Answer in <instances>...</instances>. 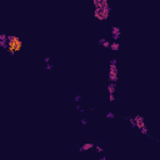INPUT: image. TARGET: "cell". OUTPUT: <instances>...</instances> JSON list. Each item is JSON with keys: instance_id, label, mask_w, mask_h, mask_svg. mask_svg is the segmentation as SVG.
Here are the masks:
<instances>
[{"instance_id": "1", "label": "cell", "mask_w": 160, "mask_h": 160, "mask_svg": "<svg viewBox=\"0 0 160 160\" xmlns=\"http://www.w3.org/2000/svg\"><path fill=\"white\" fill-rule=\"evenodd\" d=\"M93 5H94V18L98 20H106L110 16V8L109 3L106 0H93Z\"/></svg>"}, {"instance_id": "2", "label": "cell", "mask_w": 160, "mask_h": 160, "mask_svg": "<svg viewBox=\"0 0 160 160\" xmlns=\"http://www.w3.org/2000/svg\"><path fill=\"white\" fill-rule=\"evenodd\" d=\"M133 118H134V123H135V129L140 130V133H141L143 135H145V136H148V138H151V139H154L155 141H159L156 138H154V136L150 134L149 128H148V125H146V123H145V119H144V116H143V115L136 114V115H134Z\"/></svg>"}, {"instance_id": "3", "label": "cell", "mask_w": 160, "mask_h": 160, "mask_svg": "<svg viewBox=\"0 0 160 160\" xmlns=\"http://www.w3.org/2000/svg\"><path fill=\"white\" fill-rule=\"evenodd\" d=\"M23 49V41L16 35H8V46L6 50L10 55H15Z\"/></svg>"}, {"instance_id": "4", "label": "cell", "mask_w": 160, "mask_h": 160, "mask_svg": "<svg viewBox=\"0 0 160 160\" xmlns=\"http://www.w3.org/2000/svg\"><path fill=\"white\" fill-rule=\"evenodd\" d=\"M108 78H109V83H115V84H118V80H119V68H118V60L116 59H111V61H110V68H109Z\"/></svg>"}, {"instance_id": "5", "label": "cell", "mask_w": 160, "mask_h": 160, "mask_svg": "<svg viewBox=\"0 0 160 160\" xmlns=\"http://www.w3.org/2000/svg\"><path fill=\"white\" fill-rule=\"evenodd\" d=\"M110 35H111V39L114 41H119L120 36H121V31H120V28L119 26H115L113 25L110 28Z\"/></svg>"}, {"instance_id": "6", "label": "cell", "mask_w": 160, "mask_h": 160, "mask_svg": "<svg viewBox=\"0 0 160 160\" xmlns=\"http://www.w3.org/2000/svg\"><path fill=\"white\" fill-rule=\"evenodd\" d=\"M94 146H95V144L94 143H84L83 145H80L79 146V150H80V153H85V151H89V150H91V149H94Z\"/></svg>"}, {"instance_id": "7", "label": "cell", "mask_w": 160, "mask_h": 160, "mask_svg": "<svg viewBox=\"0 0 160 160\" xmlns=\"http://www.w3.org/2000/svg\"><path fill=\"white\" fill-rule=\"evenodd\" d=\"M8 46V35L5 33H0V48L6 50Z\"/></svg>"}, {"instance_id": "8", "label": "cell", "mask_w": 160, "mask_h": 160, "mask_svg": "<svg viewBox=\"0 0 160 160\" xmlns=\"http://www.w3.org/2000/svg\"><path fill=\"white\" fill-rule=\"evenodd\" d=\"M116 88H118V84H115V83H109L108 86H106V90H108L109 95H115V93H116Z\"/></svg>"}, {"instance_id": "9", "label": "cell", "mask_w": 160, "mask_h": 160, "mask_svg": "<svg viewBox=\"0 0 160 160\" xmlns=\"http://www.w3.org/2000/svg\"><path fill=\"white\" fill-rule=\"evenodd\" d=\"M98 45H100V46L105 48V49H109V46H110V40L105 39V38H100V39L98 40Z\"/></svg>"}, {"instance_id": "10", "label": "cell", "mask_w": 160, "mask_h": 160, "mask_svg": "<svg viewBox=\"0 0 160 160\" xmlns=\"http://www.w3.org/2000/svg\"><path fill=\"white\" fill-rule=\"evenodd\" d=\"M109 49H110V50H114V51L119 50V49H120V43H119V41H114V40H111V41H110V46H109Z\"/></svg>"}, {"instance_id": "11", "label": "cell", "mask_w": 160, "mask_h": 160, "mask_svg": "<svg viewBox=\"0 0 160 160\" xmlns=\"http://www.w3.org/2000/svg\"><path fill=\"white\" fill-rule=\"evenodd\" d=\"M94 149H95V151L99 153V154H104V151H105V150H104V148H103L101 145H99V144L94 146Z\"/></svg>"}, {"instance_id": "12", "label": "cell", "mask_w": 160, "mask_h": 160, "mask_svg": "<svg viewBox=\"0 0 160 160\" xmlns=\"http://www.w3.org/2000/svg\"><path fill=\"white\" fill-rule=\"evenodd\" d=\"M125 119L131 126H133V128H135V123H134V118L133 116H125Z\"/></svg>"}, {"instance_id": "13", "label": "cell", "mask_w": 160, "mask_h": 160, "mask_svg": "<svg viewBox=\"0 0 160 160\" xmlns=\"http://www.w3.org/2000/svg\"><path fill=\"white\" fill-rule=\"evenodd\" d=\"M105 118H106V119H110V120H113V119H115V114H114L113 111H109V113H106Z\"/></svg>"}, {"instance_id": "14", "label": "cell", "mask_w": 160, "mask_h": 160, "mask_svg": "<svg viewBox=\"0 0 160 160\" xmlns=\"http://www.w3.org/2000/svg\"><path fill=\"white\" fill-rule=\"evenodd\" d=\"M81 100H83V98H81L80 95H75V96H74V101H75L76 104H79Z\"/></svg>"}, {"instance_id": "15", "label": "cell", "mask_w": 160, "mask_h": 160, "mask_svg": "<svg viewBox=\"0 0 160 160\" xmlns=\"http://www.w3.org/2000/svg\"><path fill=\"white\" fill-rule=\"evenodd\" d=\"M45 69H46L48 71H51V70L54 69V65H53L51 63H50V64H46V65H45Z\"/></svg>"}, {"instance_id": "16", "label": "cell", "mask_w": 160, "mask_h": 160, "mask_svg": "<svg viewBox=\"0 0 160 160\" xmlns=\"http://www.w3.org/2000/svg\"><path fill=\"white\" fill-rule=\"evenodd\" d=\"M80 123H81L83 125H88V120H86L85 118H83V119L80 120Z\"/></svg>"}, {"instance_id": "17", "label": "cell", "mask_w": 160, "mask_h": 160, "mask_svg": "<svg viewBox=\"0 0 160 160\" xmlns=\"http://www.w3.org/2000/svg\"><path fill=\"white\" fill-rule=\"evenodd\" d=\"M109 100H110V103H114L115 101V95H109Z\"/></svg>"}, {"instance_id": "18", "label": "cell", "mask_w": 160, "mask_h": 160, "mask_svg": "<svg viewBox=\"0 0 160 160\" xmlns=\"http://www.w3.org/2000/svg\"><path fill=\"white\" fill-rule=\"evenodd\" d=\"M44 63H45V65H46V64H50V58L46 56L45 59H44Z\"/></svg>"}, {"instance_id": "19", "label": "cell", "mask_w": 160, "mask_h": 160, "mask_svg": "<svg viewBox=\"0 0 160 160\" xmlns=\"http://www.w3.org/2000/svg\"><path fill=\"white\" fill-rule=\"evenodd\" d=\"M76 109H78V110H79L80 113H83V111H84V110H83V108H81V105H80V104H76Z\"/></svg>"}, {"instance_id": "20", "label": "cell", "mask_w": 160, "mask_h": 160, "mask_svg": "<svg viewBox=\"0 0 160 160\" xmlns=\"http://www.w3.org/2000/svg\"><path fill=\"white\" fill-rule=\"evenodd\" d=\"M99 160H106V156H105V155H103V156H101L100 159H99Z\"/></svg>"}]
</instances>
